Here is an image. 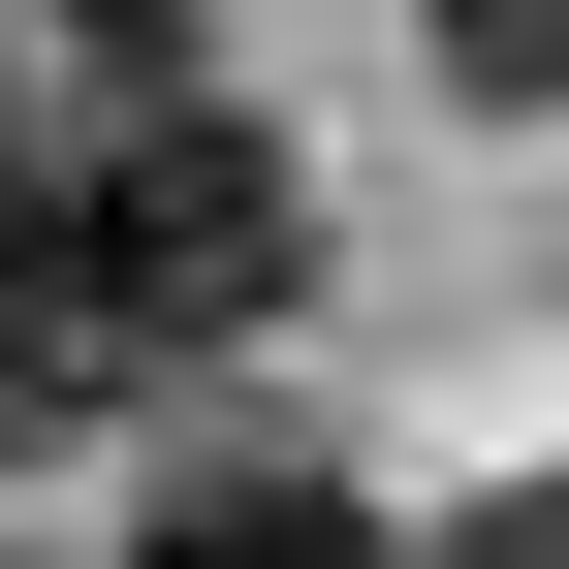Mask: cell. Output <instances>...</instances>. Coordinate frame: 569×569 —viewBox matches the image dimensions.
<instances>
[{"mask_svg": "<svg viewBox=\"0 0 569 569\" xmlns=\"http://www.w3.org/2000/svg\"><path fill=\"white\" fill-rule=\"evenodd\" d=\"M0 253H32V317L96 348V411H127L159 348H253L284 284H317V190H284V127L159 96V127H32V159H0Z\"/></svg>", "mask_w": 569, "mask_h": 569, "instance_id": "6da1fadb", "label": "cell"}, {"mask_svg": "<svg viewBox=\"0 0 569 569\" xmlns=\"http://www.w3.org/2000/svg\"><path fill=\"white\" fill-rule=\"evenodd\" d=\"M127 569H411V507L317 475V443H190L159 507H127Z\"/></svg>", "mask_w": 569, "mask_h": 569, "instance_id": "7a4b0ae2", "label": "cell"}, {"mask_svg": "<svg viewBox=\"0 0 569 569\" xmlns=\"http://www.w3.org/2000/svg\"><path fill=\"white\" fill-rule=\"evenodd\" d=\"M443 96H507V127H569V0H443Z\"/></svg>", "mask_w": 569, "mask_h": 569, "instance_id": "3957f363", "label": "cell"}, {"mask_svg": "<svg viewBox=\"0 0 569 569\" xmlns=\"http://www.w3.org/2000/svg\"><path fill=\"white\" fill-rule=\"evenodd\" d=\"M443 569H569V475H507V507H475V538H443Z\"/></svg>", "mask_w": 569, "mask_h": 569, "instance_id": "277c9868", "label": "cell"}]
</instances>
